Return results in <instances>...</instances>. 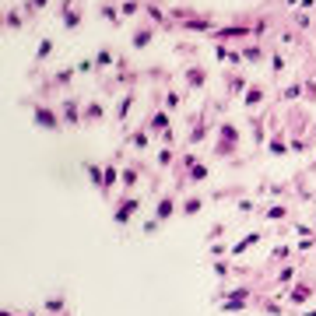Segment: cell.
I'll return each mask as SVG.
<instances>
[{"label":"cell","instance_id":"14","mask_svg":"<svg viewBox=\"0 0 316 316\" xmlns=\"http://www.w3.org/2000/svg\"><path fill=\"white\" fill-rule=\"evenodd\" d=\"M84 120H91V123H95V120H102V106H98V102H91V106L84 109Z\"/></svg>","mask_w":316,"mask_h":316},{"label":"cell","instance_id":"21","mask_svg":"<svg viewBox=\"0 0 316 316\" xmlns=\"http://www.w3.org/2000/svg\"><path fill=\"white\" fill-rule=\"evenodd\" d=\"M204 176H207V169H204V165H193V176H190V179H197V183H200Z\"/></svg>","mask_w":316,"mask_h":316},{"label":"cell","instance_id":"8","mask_svg":"<svg viewBox=\"0 0 316 316\" xmlns=\"http://www.w3.org/2000/svg\"><path fill=\"white\" fill-rule=\"evenodd\" d=\"M49 53H53V39H42V42H39V49H35V64H42Z\"/></svg>","mask_w":316,"mask_h":316},{"label":"cell","instance_id":"10","mask_svg":"<svg viewBox=\"0 0 316 316\" xmlns=\"http://www.w3.org/2000/svg\"><path fill=\"white\" fill-rule=\"evenodd\" d=\"M98 14H102V18H109L113 25H120V14H116V7H113V4H102V7H98Z\"/></svg>","mask_w":316,"mask_h":316},{"label":"cell","instance_id":"6","mask_svg":"<svg viewBox=\"0 0 316 316\" xmlns=\"http://www.w3.org/2000/svg\"><path fill=\"white\" fill-rule=\"evenodd\" d=\"M151 35H155V28H137L134 32V49H144L151 42Z\"/></svg>","mask_w":316,"mask_h":316},{"label":"cell","instance_id":"9","mask_svg":"<svg viewBox=\"0 0 316 316\" xmlns=\"http://www.w3.org/2000/svg\"><path fill=\"white\" fill-rule=\"evenodd\" d=\"M256 102H264V88H260V84H253V88L246 91V106H256Z\"/></svg>","mask_w":316,"mask_h":316},{"label":"cell","instance_id":"11","mask_svg":"<svg viewBox=\"0 0 316 316\" xmlns=\"http://www.w3.org/2000/svg\"><path fill=\"white\" fill-rule=\"evenodd\" d=\"M148 127H151V130H165V127H169V116H165V113H155Z\"/></svg>","mask_w":316,"mask_h":316},{"label":"cell","instance_id":"23","mask_svg":"<svg viewBox=\"0 0 316 316\" xmlns=\"http://www.w3.org/2000/svg\"><path fill=\"white\" fill-rule=\"evenodd\" d=\"M271 71H274V74H278V71H285V60H281V57H274V60H271Z\"/></svg>","mask_w":316,"mask_h":316},{"label":"cell","instance_id":"4","mask_svg":"<svg viewBox=\"0 0 316 316\" xmlns=\"http://www.w3.org/2000/svg\"><path fill=\"white\" fill-rule=\"evenodd\" d=\"M204 81H207V71H204V67H190V71H186V84H190L193 91H200Z\"/></svg>","mask_w":316,"mask_h":316},{"label":"cell","instance_id":"19","mask_svg":"<svg viewBox=\"0 0 316 316\" xmlns=\"http://www.w3.org/2000/svg\"><path fill=\"white\" fill-rule=\"evenodd\" d=\"M183 211H186V215H197V211H200V200H197V197H193V200H186V204H183Z\"/></svg>","mask_w":316,"mask_h":316},{"label":"cell","instance_id":"17","mask_svg":"<svg viewBox=\"0 0 316 316\" xmlns=\"http://www.w3.org/2000/svg\"><path fill=\"white\" fill-rule=\"evenodd\" d=\"M137 11H141V4H137V0H127V4H123V14H127V18H130V14H137Z\"/></svg>","mask_w":316,"mask_h":316},{"label":"cell","instance_id":"18","mask_svg":"<svg viewBox=\"0 0 316 316\" xmlns=\"http://www.w3.org/2000/svg\"><path fill=\"white\" fill-rule=\"evenodd\" d=\"M169 215H172V200H162L158 204V218H169Z\"/></svg>","mask_w":316,"mask_h":316},{"label":"cell","instance_id":"5","mask_svg":"<svg viewBox=\"0 0 316 316\" xmlns=\"http://www.w3.org/2000/svg\"><path fill=\"white\" fill-rule=\"evenodd\" d=\"M60 14H64V28H78V25H81V11L71 7V0L60 7Z\"/></svg>","mask_w":316,"mask_h":316},{"label":"cell","instance_id":"20","mask_svg":"<svg viewBox=\"0 0 316 316\" xmlns=\"http://www.w3.org/2000/svg\"><path fill=\"white\" fill-rule=\"evenodd\" d=\"M113 183H116V169H113V165H106V190H109Z\"/></svg>","mask_w":316,"mask_h":316},{"label":"cell","instance_id":"2","mask_svg":"<svg viewBox=\"0 0 316 316\" xmlns=\"http://www.w3.org/2000/svg\"><path fill=\"white\" fill-rule=\"evenodd\" d=\"M236 141H239L236 127H232V123H222V141H218V151H222V155H232Z\"/></svg>","mask_w":316,"mask_h":316},{"label":"cell","instance_id":"24","mask_svg":"<svg viewBox=\"0 0 316 316\" xmlns=\"http://www.w3.org/2000/svg\"><path fill=\"white\" fill-rule=\"evenodd\" d=\"M46 4H49V0H32V4H28V11H42Z\"/></svg>","mask_w":316,"mask_h":316},{"label":"cell","instance_id":"15","mask_svg":"<svg viewBox=\"0 0 316 316\" xmlns=\"http://www.w3.org/2000/svg\"><path fill=\"white\" fill-rule=\"evenodd\" d=\"M7 28H21V14L7 7Z\"/></svg>","mask_w":316,"mask_h":316},{"label":"cell","instance_id":"1","mask_svg":"<svg viewBox=\"0 0 316 316\" xmlns=\"http://www.w3.org/2000/svg\"><path fill=\"white\" fill-rule=\"evenodd\" d=\"M32 113H35V123L42 127V130H60V113L57 109H46V106H32Z\"/></svg>","mask_w":316,"mask_h":316},{"label":"cell","instance_id":"13","mask_svg":"<svg viewBox=\"0 0 316 316\" xmlns=\"http://www.w3.org/2000/svg\"><path fill=\"white\" fill-rule=\"evenodd\" d=\"M130 106H134V91H127V95H123V102H120V113H116V116L123 120V116L130 113Z\"/></svg>","mask_w":316,"mask_h":316},{"label":"cell","instance_id":"7","mask_svg":"<svg viewBox=\"0 0 316 316\" xmlns=\"http://www.w3.org/2000/svg\"><path fill=\"white\" fill-rule=\"evenodd\" d=\"M134 211H137V200H123V207H120V211H116V222H120V225H123V222H127V218H130V215H134Z\"/></svg>","mask_w":316,"mask_h":316},{"label":"cell","instance_id":"12","mask_svg":"<svg viewBox=\"0 0 316 316\" xmlns=\"http://www.w3.org/2000/svg\"><path fill=\"white\" fill-rule=\"evenodd\" d=\"M95 64H98L102 71H106V67H113V49H102V53L95 57Z\"/></svg>","mask_w":316,"mask_h":316},{"label":"cell","instance_id":"16","mask_svg":"<svg viewBox=\"0 0 316 316\" xmlns=\"http://www.w3.org/2000/svg\"><path fill=\"white\" fill-rule=\"evenodd\" d=\"M130 144H137V148H144V144H148V130H137V134L130 137Z\"/></svg>","mask_w":316,"mask_h":316},{"label":"cell","instance_id":"3","mask_svg":"<svg viewBox=\"0 0 316 316\" xmlns=\"http://www.w3.org/2000/svg\"><path fill=\"white\" fill-rule=\"evenodd\" d=\"M60 120H64V123H78V120H81V106H78L74 95L64 98V106H60Z\"/></svg>","mask_w":316,"mask_h":316},{"label":"cell","instance_id":"22","mask_svg":"<svg viewBox=\"0 0 316 316\" xmlns=\"http://www.w3.org/2000/svg\"><path fill=\"white\" fill-rule=\"evenodd\" d=\"M123 183H127V186H134V183H137V172H134V169H127V172H123Z\"/></svg>","mask_w":316,"mask_h":316}]
</instances>
